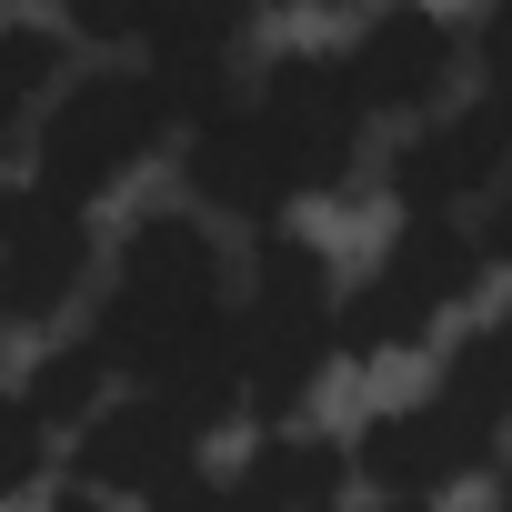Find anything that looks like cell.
<instances>
[{
    "label": "cell",
    "instance_id": "obj_20",
    "mask_svg": "<svg viewBox=\"0 0 512 512\" xmlns=\"http://www.w3.org/2000/svg\"><path fill=\"white\" fill-rule=\"evenodd\" d=\"M272 11H332V0H272Z\"/></svg>",
    "mask_w": 512,
    "mask_h": 512
},
{
    "label": "cell",
    "instance_id": "obj_12",
    "mask_svg": "<svg viewBox=\"0 0 512 512\" xmlns=\"http://www.w3.org/2000/svg\"><path fill=\"white\" fill-rule=\"evenodd\" d=\"M352 442H322V432H272L251 442V462L221 482L231 512H352Z\"/></svg>",
    "mask_w": 512,
    "mask_h": 512
},
{
    "label": "cell",
    "instance_id": "obj_6",
    "mask_svg": "<svg viewBox=\"0 0 512 512\" xmlns=\"http://www.w3.org/2000/svg\"><path fill=\"white\" fill-rule=\"evenodd\" d=\"M251 11H262V0H61V41L131 51L191 121H211L241 91Z\"/></svg>",
    "mask_w": 512,
    "mask_h": 512
},
{
    "label": "cell",
    "instance_id": "obj_16",
    "mask_svg": "<svg viewBox=\"0 0 512 512\" xmlns=\"http://www.w3.org/2000/svg\"><path fill=\"white\" fill-rule=\"evenodd\" d=\"M71 442L31 412V392H0V502H21V492H41L51 482V462H61Z\"/></svg>",
    "mask_w": 512,
    "mask_h": 512
},
{
    "label": "cell",
    "instance_id": "obj_1",
    "mask_svg": "<svg viewBox=\"0 0 512 512\" xmlns=\"http://www.w3.org/2000/svg\"><path fill=\"white\" fill-rule=\"evenodd\" d=\"M231 322H241V272L211 241V221L201 211H151L111 251L91 352L111 362L121 392H171L221 432V422H251L241 372H231Z\"/></svg>",
    "mask_w": 512,
    "mask_h": 512
},
{
    "label": "cell",
    "instance_id": "obj_21",
    "mask_svg": "<svg viewBox=\"0 0 512 512\" xmlns=\"http://www.w3.org/2000/svg\"><path fill=\"white\" fill-rule=\"evenodd\" d=\"M11 201H21V191H0V231H11Z\"/></svg>",
    "mask_w": 512,
    "mask_h": 512
},
{
    "label": "cell",
    "instance_id": "obj_14",
    "mask_svg": "<svg viewBox=\"0 0 512 512\" xmlns=\"http://www.w3.org/2000/svg\"><path fill=\"white\" fill-rule=\"evenodd\" d=\"M61 31H31V21H0V131H31L61 91Z\"/></svg>",
    "mask_w": 512,
    "mask_h": 512
},
{
    "label": "cell",
    "instance_id": "obj_2",
    "mask_svg": "<svg viewBox=\"0 0 512 512\" xmlns=\"http://www.w3.org/2000/svg\"><path fill=\"white\" fill-rule=\"evenodd\" d=\"M362 131H372V111H362L342 51H292L262 81H241L211 121H191V141H181L191 211L282 231L292 201H322V191L352 181Z\"/></svg>",
    "mask_w": 512,
    "mask_h": 512
},
{
    "label": "cell",
    "instance_id": "obj_22",
    "mask_svg": "<svg viewBox=\"0 0 512 512\" xmlns=\"http://www.w3.org/2000/svg\"><path fill=\"white\" fill-rule=\"evenodd\" d=\"M492 512H512V472H502V502H492Z\"/></svg>",
    "mask_w": 512,
    "mask_h": 512
},
{
    "label": "cell",
    "instance_id": "obj_3",
    "mask_svg": "<svg viewBox=\"0 0 512 512\" xmlns=\"http://www.w3.org/2000/svg\"><path fill=\"white\" fill-rule=\"evenodd\" d=\"M342 362V282L322 262V241L302 231H251L241 262V322H231V372L251 422H292L302 392Z\"/></svg>",
    "mask_w": 512,
    "mask_h": 512
},
{
    "label": "cell",
    "instance_id": "obj_7",
    "mask_svg": "<svg viewBox=\"0 0 512 512\" xmlns=\"http://www.w3.org/2000/svg\"><path fill=\"white\" fill-rule=\"evenodd\" d=\"M201 442H211V422L191 412V402H171V392H111L81 432H71V482L81 492H101V502H121V512H141V502H161L171 482H191L201 472Z\"/></svg>",
    "mask_w": 512,
    "mask_h": 512
},
{
    "label": "cell",
    "instance_id": "obj_8",
    "mask_svg": "<svg viewBox=\"0 0 512 512\" xmlns=\"http://www.w3.org/2000/svg\"><path fill=\"white\" fill-rule=\"evenodd\" d=\"M492 462H502V432H482V422L452 412L442 392L372 412L362 442H352V472H362L372 492H392V502H442L452 482H472V472H492Z\"/></svg>",
    "mask_w": 512,
    "mask_h": 512
},
{
    "label": "cell",
    "instance_id": "obj_9",
    "mask_svg": "<svg viewBox=\"0 0 512 512\" xmlns=\"http://www.w3.org/2000/svg\"><path fill=\"white\" fill-rule=\"evenodd\" d=\"M512 181V91H472L462 111H432L392 151V201L402 211H462Z\"/></svg>",
    "mask_w": 512,
    "mask_h": 512
},
{
    "label": "cell",
    "instance_id": "obj_11",
    "mask_svg": "<svg viewBox=\"0 0 512 512\" xmlns=\"http://www.w3.org/2000/svg\"><path fill=\"white\" fill-rule=\"evenodd\" d=\"M81 292H91V211H71L51 191H21L11 231H0V322L51 332Z\"/></svg>",
    "mask_w": 512,
    "mask_h": 512
},
{
    "label": "cell",
    "instance_id": "obj_5",
    "mask_svg": "<svg viewBox=\"0 0 512 512\" xmlns=\"http://www.w3.org/2000/svg\"><path fill=\"white\" fill-rule=\"evenodd\" d=\"M482 231H462V211H402L392 241L372 251V272L342 292V362H392L422 352L452 312H472L482 292Z\"/></svg>",
    "mask_w": 512,
    "mask_h": 512
},
{
    "label": "cell",
    "instance_id": "obj_19",
    "mask_svg": "<svg viewBox=\"0 0 512 512\" xmlns=\"http://www.w3.org/2000/svg\"><path fill=\"white\" fill-rule=\"evenodd\" d=\"M372 512H432V502H392V492H372Z\"/></svg>",
    "mask_w": 512,
    "mask_h": 512
},
{
    "label": "cell",
    "instance_id": "obj_15",
    "mask_svg": "<svg viewBox=\"0 0 512 512\" xmlns=\"http://www.w3.org/2000/svg\"><path fill=\"white\" fill-rule=\"evenodd\" d=\"M21 392H31V412H41V422H51V432L71 442V432H81V422H91V412H101V402H111L121 382H111V362H101L91 342H71V352H51V362H41V372L21 382Z\"/></svg>",
    "mask_w": 512,
    "mask_h": 512
},
{
    "label": "cell",
    "instance_id": "obj_4",
    "mask_svg": "<svg viewBox=\"0 0 512 512\" xmlns=\"http://www.w3.org/2000/svg\"><path fill=\"white\" fill-rule=\"evenodd\" d=\"M171 131H191V111H181L141 61H121V71H81V81H61L51 111L31 121V191L91 211V201H111L141 161H161Z\"/></svg>",
    "mask_w": 512,
    "mask_h": 512
},
{
    "label": "cell",
    "instance_id": "obj_10",
    "mask_svg": "<svg viewBox=\"0 0 512 512\" xmlns=\"http://www.w3.org/2000/svg\"><path fill=\"white\" fill-rule=\"evenodd\" d=\"M462 61H472V41H462L442 11H422V0H382V11L342 41V71H352V91H362L372 121H382V111H422V121H432Z\"/></svg>",
    "mask_w": 512,
    "mask_h": 512
},
{
    "label": "cell",
    "instance_id": "obj_13",
    "mask_svg": "<svg viewBox=\"0 0 512 512\" xmlns=\"http://www.w3.org/2000/svg\"><path fill=\"white\" fill-rule=\"evenodd\" d=\"M432 392H442L452 412H472L482 432H512V312H502V322H472V332L452 342V362L432 372Z\"/></svg>",
    "mask_w": 512,
    "mask_h": 512
},
{
    "label": "cell",
    "instance_id": "obj_18",
    "mask_svg": "<svg viewBox=\"0 0 512 512\" xmlns=\"http://www.w3.org/2000/svg\"><path fill=\"white\" fill-rule=\"evenodd\" d=\"M482 262H492V272L512 262V181H502V191L482 201Z\"/></svg>",
    "mask_w": 512,
    "mask_h": 512
},
{
    "label": "cell",
    "instance_id": "obj_17",
    "mask_svg": "<svg viewBox=\"0 0 512 512\" xmlns=\"http://www.w3.org/2000/svg\"><path fill=\"white\" fill-rule=\"evenodd\" d=\"M472 71H482V91H512V0H492V11H482V31H472Z\"/></svg>",
    "mask_w": 512,
    "mask_h": 512
}]
</instances>
